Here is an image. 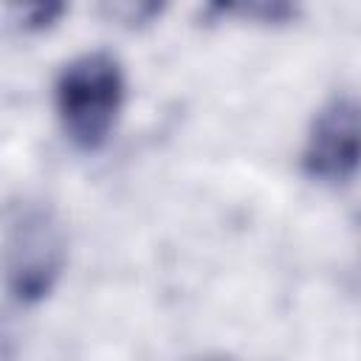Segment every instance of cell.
I'll return each mask as SVG.
<instances>
[{
	"label": "cell",
	"instance_id": "obj_1",
	"mask_svg": "<svg viewBox=\"0 0 361 361\" xmlns=\"http://www.w3.org/2000/svg\"><path fill=\"white\" fill-rule=\"evenodd\" d=\"M127 104V71L113 51L93 48L71 56L54 79V116L65 141L99 152L113 138Z\"/></svg>",
	"mask_w": 361,
	"mask_h": 361
},
{
	"label": "cell",
	"instance_id": "obj_2",
	"mask_svg": "<svg viewBox=\"0 0 361 361\" xmlns=\"http://www.w3.org/2000/svg\"><path fill=\"white\" fill-rule=\"evenodd\" d=\"M68 226L54 203L42 197H23L6 209L3 274L11 302L20 307L45 302L68 268Z\"/></svg>",
	"mask_w": 361,
	"mask_h": 361
},
{
	"label": "cell",
	"instance_id": "obj_3",
	"mask_svg": "<svg viewBox=\"0 0 361 361\" xmlns=\"http://www.w3.org/2000/svg\"><path fill=\"white\" fill-rule=\"evenodd\" d=\"M299 169L322 186H344L361 175V96L341 90L313 113L302 149Z\"/></svg>",
	"mask_w": 361,
	"mask_h": 361
},
{
	"label": "cell",
	"instance_id": "obj_4",
	"mask_svg": "<svg viewBox=\"0 0 361 361\" xmlns=\"http://www.w3.org/2000/svg\"><path fill=\"white\" fill-rule=\"evenodd\" d=\"M65 11H68V6H62V3H31V6H11L8 8L17 28L25 34H42V31L54 28Z\"/></svg>",
	"mask_w": 361,
	"mask_h": 361
},
{
	"label": "cell",
	"instance_id": "obj_5",
	"mask_svg": "<svg viewBox=\"0 0 361 361\" xmlns=\"http://www.w3.org/2000/svg\"><path fill=\"white\" fill-rule=\"evenodd\" d=\"M107 11L116 20H121L124 25L135 28V25H147L155 17H161L164 6H158V3H113V6H107Z\"/></svg>",
	"mask_w": 361,
	"mask_h": 361
},
{
	"label": "cell",
	"instance_id": "obj_6",
	"mask_svg": "<svg viewBox=\"0 0 361 361\" xmlns=\"http://www.w3.org/2000/svg\"><path fill=\"white\" fill-rule=\"evenodd\" d=\"M186 361H234V358L226 355V353H203V355H195V358H186Z\"/></svg>",
	"mask_w": 361,
	"mask_h": 361
}]
</instances>
